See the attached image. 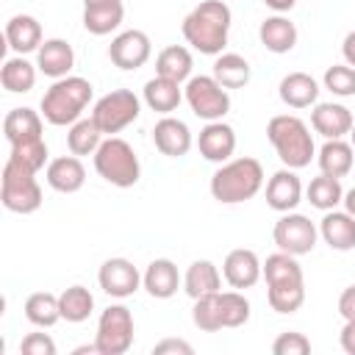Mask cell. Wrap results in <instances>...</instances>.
<instances>
[{
	"instance_id": "obj_1",
	"label": "cell",
	"mask_w": 355,
	"mask_h": 355,
	"mask_svg": "<svg viewBox=\"0 0 355 355\" xmlns=\"http://www.w3.org/2000/svg\"><path fill=\"white\" fill-rule=\"evenodd\" d=\"M233 14L227 3L222 0H202L197 8H191L180 25L183 39L202 55H219L227 44Z\"/></svg>"
},
{
	"instance_id": "obj_2",
	"label": "cell",
	"mask_w": 355,
	"mask_h": 355,
	"mask_svg": "<svg viewBox=\"0 0 355 355\" xmlns=\"http://www.w3.org/2000/svg\"><path fill=\"white\" fill-rule=\"evenodd\" d=\"M263 280H266V300L269 308L277 313H294L305 302V277L297 255L275 252L263 261Z\"/></svg>"
},
{
	"instance_id": "obj_3",
	"label": "cell",
	"mask_w": 355,
	"mask_h": 355,
	"mask_svg": "<svg viewBox=\"0 0 355 355\" xmlns=\"http://www.w3.org/2000/svg\"><path fill=\"white\" fill-rule=\"evenodd\" d=\"M263 189V166L258 158H230L211 175V197L222 205L252 200Z\"/></svg>"
},
{
	"instance_id": "obj_4",
	"label": "cell",
	"mask_w": 355,
	"mask_h": 355,
	"mask_svg": "<svg viewBox=\"0 0 355 355\" xmlns=\"http://www.w3.org/2000/svg\"><path fill=\"white\" fill-rule=\"evenodd\" d=\"M266 139L272 141L277 158L288 169H302L316 155L313 136H311L308 125L300 116H294V114H277V116H272L269 125H266Z\"/></svg>"
},
{
	"instance_id": "obj_5",
	"label": "cell",
	"mask_w": 355,
	"mask_h": 355,
	"mask_svg": "<svg viewBox=\"0 0 355 355\" xmlns=\"http://www.w3.org/2000/svg\"><path fill=\"white\" fill-rule=\"evenodd\" d=\"M92 83L80 75H67V78H58L42 97V116L50 122V125H72L80 119L83 108L92 103Z\"/></svg>"
},
{
	"instance_id": "obj_6",
	"label": "cell",
	"mask_w": 355,
	"mask_h": 355,
	"mask_svg": "<svg viewBox=\"0 0 355 355\" xmlns=\"http://www.w3.org/2000/svg\"><path fill=\"white\" fill-rule=\"evenodd\" d=\"M94 169L97 175L116 186V189H130L139 183L141 178V164H139V155L133 153V147L119 139V136H108L103 139V144L97 147L94 153Z\"/></svg>"
},
{
	"instance_id": "obj_7",
	"label": "cell",
	"mask_w": 355,
	"mask_h": 355,
	"mask_svg": "<svg viewBox=\"0 0 355 355\" xmlns=\"http://www.w3.org/2000/svg\"><path fill=\"white\" fill-rule=\"evenodd\" d=\"M0 202L11 214H33L42 208V186L36 180V172L6 161L3 178H0Z\"/></svg>"
},
{
	"instance_id": "obj_8",
	"label": "cell",
	"mask_w": 355,
	"mask_h": 355,
	"mask_svg": "<svg viewBox=\"0 0 355 355\" xmlns=\"http://www.w3.org/2000/svg\"><path fill=\"white\" fill-rule=\"evenodd\" d=\"M94 344L100 355H125L133 347V313L128 305H108L97 319Z\"/></svg>"
},
{
	"instance_id": "obj_9",
	"label": "cell",
	"mask_w": 355,
	"mask_h": 355,
	"mask_svg": "<svg viewBox=\"0 0 355 355\" xmlns=\"http://www.w3.org/2000/svg\"><path fill=\"white\" fill-rule=\"evenodd\" d=\"M183 97L194 111V116L205 122H216L230 111V94L214 75H191L186 80Z\"/></svg>"
},
{
	"instance_id": "obj_10",
	"label": "cell",
	"mask_w": 355,
	"mask_h": 355,
	"mask_svg": "<svg viewBox=\"0 0 355 355\" xmlns=\"http://www.w3.org/2000/svg\"><path fill=\"white\" fill-rule=\"evenodd\" d=\"M139 114H141V100L130 89H114V92L103 94L92 108V119L108 136L133 125L139 119Z\"/></svg>"
},
{
	"instance_id": "obj_11",
	"label": "cell",
	"mask_w": 355,
	"mask_h": 355,
	"mask_svg": "<svg viewBox=\"0 0 355 355\" xmlns=\"http://www.w3.org/2000/svg\"><path fill=\"white\" fill-rule=\"evenodd\" d=\"M272 239L277 244V250L288 252V255H308L313 247H316V239H319V230L316 225L302 216V214H283L277 222H275V230H272Z\"/></svg>"
},
{
	"instance_id": "obj_12",
	"label": "cell",
	"mask_w": 355,
	"mask_h": 355,
	"mask_svg": "<svg viewBox=\"0 0 355 355\" xmlns=\"http://www.w3.org/2000/svg\"><path fill=\"white\" fill-rule=\"evenodd\" d=\"M150 55H153V42H150V36L144 31H136V28L133 31H122L108 44L111 64L119 67V69H128V72L144 67L150 61Z\"/></svg>"
},
{
	"instance_id": "obj_13",
	"label": "cell",
	"mask_w": 355,
	"mask_h": 355,
	"mask_svg": "<svg viewBox=\"0 0 355 355\" xmlns=\"http://www.w3.org/2000/svg\"><path fill=\"white\" fill-rule=\"evenodd\" d=\"M97 283H100V288H103L108 297L125 300V297H130V294L139 291L141 275H139V269L133 266V261H128V258H108V261L100 263Z\"/></svg>"
},
{
	"instance_id": "obj_14",
	"label": "cell",
	"mask_w": 355,
	"mask_h": 355,
	"mask_svg": "<svg viewBox=\"0 0 355 355\" xmlns=\"http://www.w3.org/2000/svg\"><path fill=\"white\" fill-rule=\"evenodd\" d=\"M222 275L227 280L230 288H252L261 277H263V263L261 258L255 255V250H247V247H239V250H230L225 263H222Z\"/></svg>"
},
{
	"instance_id": "obj_15",
	"label": "cell",
	"mask_w": 355,
	"mask_h": 355,
	"mask_svg": "<svg viewBox=\"0 0 355 355\" xmlns=\"http://www.w3.org/2000/svg\"><path fill=\"white\" fill-rule=\"evenodd\" d=\"M302 202V180L297 178V169H277L266 180V205L277 214H288Z\"/></svg>"
},
{
	"instance_id": "obj_16",
	"label": "cell",
	"mask_w": 355,
	"mask_h": 355,
	"mask_svg": "<svg viewBox=\"0 0 355 355\" xmlns=\"http://www.w3.org/2000/svg\"><path fill=\"white\" fill-rule=\"evenodd\" d=\"M197 147H200V155H202L205 161H211V164H225V161H230L233 153H236V130H233L227 122H222V119L208 122V125L200 130V136H197Z\"/></svg>"
},
{
	"instance_id": "obj_17",
	"label": "cell",
	"mask_w": 355,
	"mask_h": 355,
	"mask_svg": "<svg viewBox=\"0 0 355 355\" xmlns=\"http://www.w3.org/2000/svg\"><path fill=\"white\" fill-rule=\"evenodd\" d=\"M153 144L161 155H169V158H183L189 150H191V130L183 119L178 116H161L153 128Z\"/></svg>"
},
{
	"instance_id": "obj_18",
	"label": "cell",
	"mask_w": 355,
	"mask_h": 355,
	"mask_svg": "<svg viewBox=\"0 0 355 355\" xmlns=\"http://www.w3.org/2000/svg\"><path fill=\"white\" fill-rule=\"evenodd\" d=\"M352 111L341 103H316L311 111V125L324 139H344L352 130Z\"/></svg>"
},
{
	"instance_id": "obj_19",
	"label": "cell",
	"mask_w": 355,
	"mask_h": 355,
	"mask_svg": "<svg viewBox=\"0 0 355 355\" xmlns=\"http://www.w3.org/2000/svg\"><path fill=\"white\" fill-rule=\"evenodd\" d=\"M36 67H39V72H44L53 80L67 78L69 69L75 67V50H72V44L64 42V39H44L42 47L36 50Z\"/></svg>"
},
{
	"instance_id": "obj_20",
	"label": "cell",
	"mask_w": 355,
	"mask_h": 355,
	"mask_svg": "<svg viewBox=\"0 0 355 355\" xmlns=\"http://www.w3.org/2000/svg\"><path fill=\"white\" fill-rule=\"evenodd\" d=\"M44 178H47L50 189H55L61 194H75L86 183V169H83L78 155H61V158H53L47 164Z\"/></svg>"
},
{
	"instance_id": "obj_21",
	"label": "cell",
	"mask_w": 355,
	"mask_h": 355,
	"mask_svg": "<svg viewBox=\"0 0 355 355\" xmlns=\"http://www.w3.org/2000/svg\"><path fill=\"white\" fill-rule=\"evenodd\" d=\"M180 272H178V266L169 261V258H155L147 269H144V275H141V286L147 288V294L150 297H155V300H169V297H175L178 294V288H180Z\"/></svg>"
},
{
	"instance_id": "obj_22",
	"label": "cell",
	"mask_w": 355,
	"mask_h": 355,
	"mask_svg": "<svg viewBox=\"0 0 355 355\" xmlns=\"http://www.w3.org/2000/svg\"><path fill=\"white\" fill-rule=\"evenodd\" d=\"M319 236L324 239V244L330 250L347 252L355 247V216H349L347 211H324L322 222H319Z\"/></svg>"
},
{
	"instance_id": "obj_23",
	"label": "cell",
	"mask_w": 355,
	"mask_h": 355,
	"mask_svg": "<svg viewBox=\"0 0 355 355\" xmlns=\"http://www.w3.org/2000/svg\"><path fill=\"white\" fill-rule=\"evenodd\" d=\"M6 42L17 55L33 53L42 47V25L31 14H14L6 22Z\"/></svg>"
},
{
	"instance_id": "obj_24",
	"label": "cell",
	"mask_w": 355,
	"mask_h": 355,
	"mask_svg": "<svg viewBox=\"0 0 355 355\" xmlns=\"http://www.w3.org/2000/svg\"><path fill=\"white\" fill-rule=\"evenodd\" d=\"M258 39L269 53H277V55L291 53L294 44H297V25L283 14H272L261 22Z\"/></svg>"
},
{
	"instance_id": "obj_25",
	"label": "cell",
	"mask_w": 355,
	"mask_h": 355,
	"mask_svg": "<svg viewBox=\"0 0 355 355\" xmlns=\"http://www.w3.org/2000/svg\"><path fill=\"white\" fill-rule=\"evenodd\" d=\"M277 94L288 108H311L319 100V83L308 72H288L280 80Z\"/></svg>"
},
{
	"instance_id": "obj_26",
	"label": "cell",
	"mask_w": 355,
	"mask_h": 355,
	"mask_svg": "<svg viewBox=\"0 0 355 355\" xmlns=\"http://www.w3.org/2000/svg\"><path fill=\"white\" fill-rule=\"evenodd\" d=\"M183 291L197 300V297H205V294H214V291H222V275L216 269L214 261L208 258H200V261H191L186 275H183Z\"/></svg>"
},
{
	"instance_id": "obj_27",
	"label": "cell",
	"mask_w": 355,
	"mask_h": 355,
	"mask_svg": "<svg viewBox=\"0 0 355 355\" xmlns=\"http://www.w3.org/2000/svg\"><path fill=\"white\" fill-rule=\"evenodd\" d=\"M316 161H319L322 175H330V178L341 180L344 175H349V169L355 164V147L349 141H344V139H327L322 144Z\"/></svg>"
},
{
	"instance_id": "obj_28",
	"label": "cell",
	"mask_w": 355,
	"mask_h": 355,
	"mask_svg": "<svg viewBox=\"0 0 355 355\" xmlns=\"http://www.w3.org/2000/svg\"><path fill=\"white\" fill-rule=\"evenodd\" d=\"M3 133L8 139V144H19L28 139H39L42 136V114L22 105V108H11L3 119Z\"/></svg>"
},
{
	"instance_id": "obj_29",
	"label": "cell",
	"mask_w": 355,
	"mask_h": 355,
	"mask_svg": "<svg viewBox=\"0 0 355 355\" xmlns=\"http://www.w3.org/2000/svg\"><path fill=\"white\" fill-rule=\"evenodd\" d=\"M141 97H144V103H147L153 111H158V114L166 116V114H172V111L180 105L183 89H180V83H175V80L155 75V78H150V80L144 83Z\"/></svg>"
},
{
	"instance_id": "obj_30",
	"label": "cell",
	"mask_w": 355,
	"mask_h": 355,
	"mask_svg": "<svg viewBox=\"0 0 355 355\" xmlns=\"http://www.w3.org/2000/svg\"><path fill=\"white\" fill-rule=\"evenodd\" d=\"M125 19V6L122 0L114 3H97V6H83V28L94 36H105L116 31Z\"/></svg>"
},
{
	"instance_id": "obj_31",
	"label": "cell",
	"mask_w": 355,
	"mask_h": 355,
	"mask_svg": "<svg viewBox=\"0 0 355 355\" xmlns=\"http://www.w3.org/2000/svg\"><path fill=\"white\" fill-rule=\"evenodd\" d=\"M191 67H194V58H191V50L183 47V44H169L158 53L155 58V75L161 78H169L175 83H183L191 78Z\"/></svg>"
},
{
	"instance_id": "obj_32",
	"label": "cell",
	"mask_w": 355,
	"mask_h": 355,
	"mask_svg": "<svg viewBox=\"0 0 355 355\" xmlns=\"http://www.w3.org/2000/svg\"><path fill=\"white\" fill-rule=\"evenodd\" d=\"M36 64H31L25 55H14V58H6L3 69H0V83L6 92L11 94H25L33 89L36 83Z\"/></svg>"
},
{
	"instance_id": "obj_33",
	"label": "cell",
	"mask_w": 355,
	"mask_h": 355,
	"mask_svg": "<svg viewBox=\"0 0 355 355\" xmlns=\"http://www.w3.org/2000/svg\"><path fill=\"white\" fill-rule=\"evenodd\" d=\"M214 78L225 89H241V86L250 83L252 69H250L244 55H239V53H219L216 61H214Z\"/></svg>"
},
{
	"instance_id": "obj_34",
	"label": "cell",
	"mask_w": 355,
	"mask_h": 355,
	"mask_svg": "<svg viewBox=\"0 0 355 355\" xmlns=\"http://www.w3.org/2000/svg\"><path fill=\"white\" fill-rule=\"evenodd\" d=\"M58 308H61V319L64 322L78 324V322H86L92 316L94 297H92V291L86 286H78L75 283V286H69V288H64L58 294Z\"/></svg>"
},
{
	"instance_id": "obj_35",
	"label": "cell",
	"mask_w": 355,
	"mask_h": 355,
	"mask_svg": "<svg viewBox=\"0 0 355 355\" xmlns=\"http://www.w3.org/2000/svg\"><path fill=\"white\" fill-rule=\"evenodd\" d=\"M103 144V130L97 128V122L89 116V119H78L69 125V133H67V147L72 155H94L97 147Z\"/></svg>"
},
{
	"instance_id": "obj_36",
	"label": "cell",
	"mask_w": 355,
	"mask_h": 355,
	"mask_svg": "<svg viewBox=\"0 0 355 355\" xmlns=\"http://www.w3.org/2000/svg\"><path fill=\"white\" fill-rule=\"evenodd\" d=\"M25 319L36 327H53L61 319V308H58V297L50 291H36L25 300Z\"/></svg>"
},
{
	"instance_id": "obj_37",
	"label": "cell",
	"mask_w": 355,
	"mask_h": 355,
	"mask_svg": "<svg viewBox=\"0 0 355 355\" xmlns=\"http://www.w3.org/2000/svg\"><path fill=\"white\" fill-rule=\"evenodd\" d=\"M308 194V202L319 211H333L341 200H344V189H341V180L338 178H330V175H319L308 183L305 189Z\"/></svg>"
},
{
	"instance_id": "obj_38",
	"label": "cell",
	"mask_w": 355,
	"mask_h": 355,
	"mask_svg": "<svg viewBox=\"0 0 355 355\" xmlns=\"http://www.w3.org/2000/svg\"><path fill=\"white\" fill-rule=\"evenodd\" d=\"M191 319L200 330L205 333H216L222 330V302H219V291L214 294H205V297H197L194 300V308H191Z\"/></svg>"
},
{
	"instance_id": "obj_39",
	"label": "cell",
	"mask_w": 355,
	"mask_h": 355,
	"mask_svg": "<svg viewBox=\"0 0 355 355\" xmlns=\"http://www.w3.org/2000/svg\"><path fill=\"white\" fill-rule=\"evenodd\" d=\"M8 161H14V164H19V166H25L31 172L44 169V164H47V144H44V139L39 136V139H28V141L11 144Z\"/></svg>"
},
{
	"instance_id": "obj_40",
	"label": "cell",
	"mask_w": 355,
	"mask_h": 355,
	"mask_svg": "<svg viewBox=\"0 0 355 355\" xmlns=\"http://www.w3.org/2000/svg\"><path fill=\"white\" fill-rule=\"evenodd\" d=\"M222 302V327H241L250 322V300L236 291H219Z\"/></svg>"
},
{
	"instance_id": "obj_41",
	"label": "cell",
	"mask_w": 355,
	"mask_h": 355,
	"mask_svg": "<svg viewBox=\"0 0 355 355\" xmlns=\"http://www.w3.org/2000/svg\"><path fill=\"white\" fill-rule=\"evenodd\" d=\"M322 83L336 97H355V67H349V64H333V67H327Z\"/></svg>"
},
{
	"instance_id": "obj_42",
	"label": "cell",
	"mask_w": 355,
	"mask_h": 355,
	"mask_svg": "<svg viewBox=\"0 0 355 355\" xmlns=\"http://www.w3.org/2000/svg\"><path fill=\"white\" fill-rule=\"evenodd\" d=\"M272 352L275 355H308L311 352V341L297 330H286V333H280L275 338Z\"/></svg>"
},
{
	"instance_id": "obj_43",
	"label": "cell",
	"mask_w": 355,
	"mask_h": 355,
	"mask_svg": "<svg viewBox=\"0 0 355 355\" xmlns=\"http://www.w3.org/2000/svg\"><path fill=\"white\" fill-rule=\"evenodd\" d=\"M22 355H55V341L47 333H28L19 344Z\"/></svg>"
},
{
	"instance_id": "obj_44",
	"label": "cell",
	"mask_w": 355,
	"mask_h": 355,
	"mask_svg": "<svg viewBox=\"0 0 355 355\" xmlns=\"http://www.w3.org/2000/svg\"><path fill=\"white\" fill-rule=\"evenodd\" d=\"M166 352H180V355H191L194 349H191V344L189 341H183V338H164V341H158L155 347H153V355H166Z\"/></svg>"
},
{
	"instance_id": "obj_45",
	"label": "cell",
	"mask_w": 355,
	"mask_h": 355,
	"mask_svg": "<svg viewBox=\"0 0 355 355\" xmlns=\"http://www.w3.org/2000/svg\"><path fill=\"white\" fill-rule=\"evenodd\" d=\"M338 313L344 319H355V283L341 291V297H338Z\"/></svg>"
},
{
	"instance_id": "obj_46",
	"label": "cell",
	"mask_w": 355,
	"mask_h": 355,
	"mask_svg": "<svg viewBox=\"0 0 355 355\" xmlns=\"http://www.w3.org/2000/svg\"><path fill=\"white\" fill-rule=\"evenodd\" d=\"M338 341H341V349L347 355H355V319H344V327L338 333Z\"/></svg>"
},
{
	"instance_id": "obj_47",
	"label": "cell",
	"mask_w": 355,
	"mask_h": 355,
	"mask_svg": "<svg viewBox=\"0 0 355 355\" xmlns=\"http://www.w3.org/2000/svg\"><path fill=\"white\" fill-rule=\"evenodd\" d=\"M341 55H344V61H347L349 67H355V31H349V33L344 36V42H341Z\"/></svg>"
},
{
	"instance_id": "obj_48",
	"label": "cell",
	"mask_w": 355,
	"mask_h": 355,
	"mask_svg": "<svg viewBox=\"0 0 355 355\" xmlns=\"http://www.w3.org/2000/svg\"><path fill=\"white\" fill-rule=\"evenodd\" d=\"M263 3H266L275 14H286V11H291V8H294V3H297V0H263Z\"/></svg>"
},
{
	"instance_id": "obj_49",
	"label": "cell",
	"mask_w": 355,
	"mask_h": 355,
	"mask_svg": "<svg viewBox=\"0 0 355 355\" xmlns=\"http://www.w3.org/2000/svg\"><path fill=\"white\" fill-rule=\"evenodd\" d=\"M344 211L349 214V216H355V189H349V191H344Z\"/></svg>"
},
{
	"instance_id": "obj_50",
	"label": "cell",
	"mask_w": 355,
	"mask_h": 355,
	"mask_svg": "<svg viewBox=\"0 0 355 355\" xmlns=\"http://www.w3.org/2000/svg\"><path fill=\"white\" fill-rule=\"evenodd\" d=\"M97 3H114V0H83V6H97Z\"/></svg>"
},
{
	"instance_id": "obj_51",
	"label": "cell",
	"mask_w": 355,
	"mask_h": 355,
	"mask_svg": "<svg viewBox=\"0 0 355 355\" xmlns=\"http://www.w3.org/2000/svg\"><path fill=\"white\" fill-rule=\"evenodd\" d=\"M349 144L355 147V122H352V130H349Z\"/></svg>"
}]
</instances>
